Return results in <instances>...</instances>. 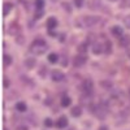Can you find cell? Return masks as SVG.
Wrapping results in <instances>:
<instances>
[{
  "label": "cell",
  "mask_w": 130,
  "mask_h": 130,
  "mask_svg": "<svg viewBox=\"0 0 130 130\" xmlns=\"http://www.w3.org/2000/svg\"><path fill=\"white\" fill-rule=\"evenodd\" d=\"M48 61L51 64H56L59 61V56L56 55V53H50V55H48Z\"/></svg>",
  "instance_id": "obj_19"
},
{
  "label": "cell",
  "mask_w": 130,
  "mask_h": 130,
  "mask_svg": "<svg viewBox=\"0 0 130 130\" xmlns=\"http://www.w3.org/2000/svg\"><path fill=\"white\" fill-rule=\"evenodd\" d=\"M72 116L73 117H79L82 115V109H81V107H73L72 108V111H70Z\"/></svg>",
  "instance_id": "obj_13"
},
{
  "label": "cell",
  "mask_w": 130,
  "mask_h": 130,
  "mask_svg": "<svg viewBox=\"0 0 130 130\" xmlns=\"http://www.w3.org/2000/svg\"><path fill=\"white\" fill-rule=\"evenodd\" d=\"M78 52L79 53H86L87 52V43H81L78 46Z\"/></svg>",
  "instance_id": "obj_20"
},
{
  "label": "cell",
  "mask_w": 130,
  "mask_h": 130,
  "mask_svg": "<svg viewBox=\"0 0 130 130\" xmlns=\"http://www.w3.org/2000/svg\"><path fill=\"white\" fill-rule=\"evenodd\" d=\"M109 2H117V0H109Z\"/></svg>",
  "instance_id": "obj_32"
},
{
  "label": "cell",
  "mask_w": 130,
  "mask_h": 130,
  "mask_svg": "<svg viewBox=\"0 0 130 130\" xmlns=\"http://www.w3.org/2000/svg\"><path fill=\"white\" fill-rule=\"evenodd\" d=\"M74 5L77 8H81L83 5V0H74Z\"/></svg>",
  "instance_id": "obj_26"
},
{
  "label": "cell",
  "mask_w": 130,
  "mask_h": 130,
  "mask_svg": "<svg viewBox=\"0 0 130 130\" xmlns=\"http://www.w3.org/2000/svg\"><path fill=\"white\" fill-rule=\"evenodd\" d=\"M16 130H29V129H27L26 126H24V125H22V126H18Z\"/></svg>",
  "instance_id": "obj_29"
},
{
  "label": "cell",
  "mask_w": 130,
  "mask_h": 130,
  "mask_svg": "<svg viewBox=\"0 0 130 130\" xmlns=\"http://www.w3.org/2000/svg\"><path fill=\"white\" fill-rule=\"evenodd\" d=\"M25 64H26L27 68H32V67L35 65V59H27V60L25 61Z\"/></svg>",
  "instance_id": "obj_22"
},
{
  "label": "cell",
  "mask_w": 130,
  "mask_h": 130,
  "mask_svg": "<svg viewBox=\"0 0 130 130\" xmlns=\"http://www.w3.org/2000/svg\"><path fill=\"white\" fill-rule=\"evenodd\" d=\"M81 89L83 92H89V94H92V90H94V82L90 79V78H86L82 85H81Z\"/></svg>",
  "instance_id": "obj_5"
},
{
  "label": "cell",
  "mask_w": 130,
  "mask_h": 130,
  "mask_svg": "<svg viewBox=\"0 0 130 130\" xmlns=\"http://www.w3.org/2000/svg\"><path fill=\"white\" fill-rule=\"evenodd\" d=\"M16 109H17L18 112H25V111L27 109V105H26V103H24V102H18V103L16 104Z\"/></svg>",
  "instance_id": "obj_14"
},
{
  "label": "cell",
  "mask_w": 130,
  "mask_h": 130,
  "mask_svg": "<svg viewBox=\"0 0 130 130\" xmlns=\"http://www.w3.org/2000/svg\"><path fill=\"white\" fill-rule=\"evenodd\" d=\"M99 130H108V129H107V127H105V126H102V127H100V129H99Z\"/></svg>",
  "instance_id": "obj_31"
},
{
  "label": "cell",
  "mask_w": 130,
  "mask_h": 130,
  "mask_svg": "<svg viewBox=\"0 0 130 130\" xmlns=\"http://www.w3.org/2000/svg\"><path fill=\"white\" fill-rule=\"evenodd\" d=\"M70 103H72V99H70L69 96H62L61 98V105L62 107H69Z\"/></svg>",
  "instance_id": "obj_16"
},
{
  "label": "cell",
  "mask_w": 130,
  "mask_h": 130,
  "mask_svg": "<svg viewBox=\"0 0 130 130\" xmlns=\"http://www.w3.org/2000/svg\"><path fill=\"white\" fill-rule=\"evenodd\" d=\"M87 61V56L85 55V53H79V55H77L75 57H73V65L75 68H81L83 67V64Z\"/></svg>",
  "instance_id": "obj_4"
},
{
  "label": "cell",
  "mask_w": 130,
  "mask_h": 130,
  "mask_svg": "<svg viewBox=\"0 0 130 130\" xmlns=\"http://www.w3.org/2000/svg\"><path fill=\"white\" fill-rule=\"evenodd\" d=\"M3 61H4V67H9V65L13 62V59H12V56H9V55H4L3 56Z\"/></svg>",
  "instance_id": "obj_17"
},
{
  "label": "cell",
  "mask_w": 130,
  "mask_h": 130,
  "mask_svg": "<svg viewBox=\"0 0 130 130\" xmlns=\"http://www.w3.org/2000/svg\"><path fill=\"white\" fill-rule=\"evenodd\" d=\"M56 126L59 129H64V127H67L68 126V118L67 117H60L57 122H56Z\"/></svg>",
  "instance_id": "obj_12"
},
{
  "label": "cell",
  "mask_w": 130,
  "mask_h": 130,
  "mask_svg": "<svg viewBox=\"0 0 130 130\" xmlns=\"http://www.w3.org/2000/svg\"><path fill=\"white\" fill-rule=\"evenodd\" d=\"M118 44H120L121 47H129L130 46V35H122V37H120Z\"/></svg>",
  "instance_id": "obj_9"
},
{
  "label": "cell",
  "mask_w": 130,
  "mask_h": 130,
  "mask_svg": "<svg viewBox=\"0 0 130 130\" xmlns=\"http://www.w3.org/2000/svg\"><path fill=\"white\" fill-rule=\"evenodd\" d=\"M8 86H9V82L7 78H4V87H8Z\"/></svg>",
  "instance_id": "obj_30"
},
{
  "label": "cell",
  "mask_w": 130,
  "mask_h": 130,
  "mask_svg": "<svg viewBox=\"0 0 130 130\" xmlns=\"http://www.w3.org/2000/svg\"><path fill=\"white\" fill-rule=\"evenodd\" d=\"M37 20H39V18H42L43 17V9H38V12L35 13V16H34Z\"/></svg>",
  "instance_id": "obj_25"
},
{
  "label": "cell",
  "mask_w": 130,
  "mask_h": 130,
  "mask_svg": "<svg viewBox=\"0 0 130 130\" xmlns=\"http://www.w3.org/2000/svg\"><path fill=\"white\" fill-rule=\"evenodd\" d=\"M91 98H92V94L83 92V95L81 96L79 102H81V104H83V105H90V103H91Z\"/></svg>",
  "instance_id": "obj_7"
},
{
  "label": "cell",
  "mask_w": 130,
  "mask_h": 130,
  "mask_svg": "<svg viewBox=\"0 0 130 130\" xmlns=\"http://www.w3.org/2000/svg\"><path fill=\"white\" fill-rule=\"evenodd\" d=\"M4 130H7V129H4Z\"/></svg>",
  "instance_id": "obj_33"
},
{
  "label": "cell",
  "mask_w": 130,
  "mask_h": 130,
  "mask_svg": "<svg viewBox=\"0 0 130 130\" xmlns=\"http://www.w3.org/2000/svg\"><path fill=\"white\" fill-rule=\"evenodd\" d=\"M35 7L37 9H43L44 8V0H35Z\"/></svg>",
  "instance_id": "obj_21"
},
{
  "label": "cell",
  "mask_w": 130,
  "mask_h": 130,
  "mask_svg": "<svg viewBox=\"0 0 130 130\" xmlns=\"http://www.w3.org/2000/svg\"><path fill=\"white\" fill-rule=\"evenodd\" d=\"M44 126H46V127H52V126H53L52 118H46V120H44Z\"/></svg>",
  "instance_id": "obj_23"
},
{
  "label": "cell",
  "mask_w": 130,
  "mask_h": 130,
  "mask_svg": "<svg viewBox=\"0 0 130 130\" xmlns=\"http://www.w3.org/2000/svg\"><path fill=\"white\" fill-rule=\"evenodd\" d=\"M51 79H52L53 82H61V81L65 79V75H64V73L60 72V70H52V72H51Z\"/></svg>",
  "instance_id": "obj_6"
},
{
  "label": "cell",
  "mask_w": 130,
  "mask_h": 130,
  "mask_svg": "<svg viewBox=\"0 0 130 130\" xmlns=\"http://www.w3.org/2000/svg\"><path fill=\"white\" fill-rule=\"evenodd\" d=\"M122 7L130 8V0H124V2H122Z\"/></svg>",
  "instance_id": "obj_27"
},
{
  "label": "cell",
  "mask_w": 130,
  "mask_h": 130,
  "mask_svg": "<svg viewBox=\"0 0 130 130\" xmlns=\"http://www.w3.org/2000/svg\"><path fill=\"white\" fill-rule=\"evenodd\" d=\"M47 50H48V44L46 43V40L39 39V38L32 42L29 48V51L31 53H34V55H43L44 52H47Z\"/></svg>",
  "instance_id": "obj_1"
},
{
  "label": "cell",
  "mask_w": 130,
  "mask_h": 130,
  "mask_svg": "<svg viewBox=\"0 0 130 130\" xmlns=\"http://www.w3.org/2000/svg\"><path fill=\"white\" fill-rule=\"evenodd\" d=\"M111 32H112V35L113 37H117V38H120V37H122L124 35V30H122V27L121 26H113L112 29H111Z\"/></svg>",
  "instance_id": "obj_8"
},
{
  "label": "cell",
  "mask_w": 130,
  "mask_h": 130,
  "mask_svg": "<svg viewBox=\"0 0 130 130\" xmlns=\"http://www.w3.org/2000/svg\"><path fill=\"white\" fill-rule=\"evenodd\" d=\"M92 112H94V115L95 116H98L102 120V118H104L105 116H107V112H108V105L107 104H104V103H99L98 105H95L94 107V109H92Z\"/></svg>",
  "instance_id": "obj_3"
},
{
  "label": "cell",
  "mask_w": 130,
  "mask_h": 130,
  "mask_svg": "<svg viewBox=\"0 0 130 130\" xmlns=\"http://www.w3.org/2000/svg\"><path fill=\"white\" fill-rule=\"evenodd\" d=\"M12 8H13V5L10 4V3H5V4H4V8H3V14L7 16L10 10H12Z\"/></svg>",
  "instance_id": "obj_18"
},
{
  "label": "cell",
  "mask_w": 130,
  "mask_h": 130,
  "mask_svg": "<svg viewBox=\"0 0 130 130\" xmlns=\"http://www.w3.org/2000/svg\"><path fill=\"white\" fill-rule=\"evenodd\" d=\"M98 21H99V18L96 16H83L77 21V25L79 27H90V26H94Z\"/></svg>",
  "instance_id": "obj_2"
},
{
  "label": "cell",
  "mask_w": 130,
  "mask_h": 130,
  "mask_svg": "<svg viewBox=\"0 0 130 130\" xmlns=\"http://www.w3.org/2000/svg\"><path fill=\"white\" fill-rule=\"evenodd\" d=\"M48 35H51V37H56V32L53 31V30H48Z\"/></svg>",
  "instance_id": "obj_28"
},
{
  "label": "cell",
  "mask_w": 130,
  "mask_h": 130,
  "mask_svg": "<svg viewBox=\"0 0 130 130\" xmlns=\"http://www.w3.org/2000/svg\"><path fill=\"white\" fill-rule=\"evenodd\" d=\"M47 27L48 30H53V29H56L57 27V20L55 17H50L47 20Z\"/></svg>",
  "instance_id": "obj_11"
},
{
  "label": "cell",
  "mask_w": 130,
  "mask_h": 130,
  "mask_svg": "<svg viewBox=\"0 0 130 130\" xmlns=\"http://www.w3.org/2000/svg\"><path fill=\"white\" fill-rule=\"evenodd\" d=\"M18 31H20V27L16 24H12L9 26V29H8V32H9V34H12V35H16Z\"/></svg>",
  "instance_id": "obj_15"
},
{
  "label": "cell",
  "mask_w": 130,
  "mask_h": 130,
  "mask_svg": "<svg viewBox=\"0 0 130 130\" xmlns=\"http://www.w3.org/2000/svg\"><path fill=\"white\" fill-rule=\"evenodd\" d=\"M104 51V46L103 44H100V43H94L92 44V52L95 53V55H100V53Z\"/></svg>",
  "instance_id": "obj_10"
},
{
  "label": "cell",
  "mask_w": 130,
  "mask_h": 130,
  "mask_svg": "<svg viewBox=\"0 0 130 130\" xmlns=\"http://www.w3.org/2000/svg\"><path fill=\"white\" fill-rule=\"evenodd\" d=\"M124 25H125L127 29H130V16H126V17L124 18Z\"/></svg>",
  "instance_id": "obj_24"
}]
</instances>
